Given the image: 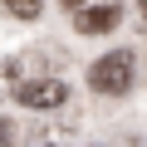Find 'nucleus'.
I'll return each instance as SVG.
<instances>
[{
	"label": "nucleus",
	"instance_id": "f03ea898",
	"mask_svg": "<svg viewBox=\"0 0 147 147\" xmlns=\"http://www.w3.org/2000/svg\"><path fill=\"white\" fill-rule=\"evenodd\" d=\"M15 98H20L25 108H34V113H54V108L69 103V88H64L59 79H25V84L15 88Z\"/></svg>",
	"mask_w": 147,
	"mask_h": 147
},
{
	"label": "nucleus",
	"instance_id": "6e6552de",
	"mask_svg": "<svg viewBox=\"0 0 147 147\" xmlns=\"http://www.w3.org/2000/svg\"><path fill=\"white\" fill-rule=\"evenodd\" d=\"M64 10H84V0H64Z\"/></svg>",
	"mask_w": 147,
	"mask_h": 147
},
{
	"label": "nucleus",
	"instance_id": "7ed1b4c3",
	"mask_svg": "<svg viewBox=\"0 0 147 147\" xmlns=\"http://www.w3.org/2000/svg\"><path fill=\"white\" fill-rule=\"evenodd\" d=\"M74 25H79V34H108L118 25V5H84Z\"/></svg>",
	"mask_w": 147,
	"mask_h": 147
},
{
	"label": "nucleus",
	"instance_id": "0eeeda50",
	"mask_svg": "<svg viewBox=\"0 0 147 147\" xmlns=\"http://www.w3.org/2000/svg\"><path fill=\"white\" fill-rule=\"evenodd\" d=\"M0 147H10V123L0 118Z\"/></svg>",
	"mask_w": 147,
	"mask_h": 147
},
{
	"label": "nucleus",
	"instance_id": "f257e3e1",
	"mask_svg": "<svg viewBox=\"0 0 147 147\" xmlns=\"http://www.w3.org/2000/svg\"><path fill=\"white\" fill-rule=\"evenodd\" d=\"M132 69H137V59L127 54V49H113V54H103V59H93V69H88V88L93 93H127L132 88Z\"/></svg>",
	"mask_w": 147,
	"mask_h": 147
},
{
	"label": "nucleus",
	"instance_id": "423d86ee",
	"mask_svg": "<svg viewBox=\"0 0 147 147\" xmlns=\"http://www.w3.org/2000/svg\"><path fill=\"white\" fill-rule=\"evenodd\" d=\"M10 74H15V64H10V59H0V98L10 93Z\"/></svg>",
	"mask_w": 147,
	"mask_h": 147
},
{
	"label": "nucleus",
	"instance_id": "1a4fd4ad",
	"mask_svg": "<svg viewBox=\"0 0 147 147\" xmlns=\"http://www.w3.org/2000/svg\"><path fill=\"white\" fill-rule=\"evenodd\" d=\"M142 10H147V0H142Z\"/></svg>",
	"mask_w": 147,
	"mask_h": 147
},
{
	"label": "nucleus",
	"instance_id": "39448f33",
	"mask_svg": "<svg viewBox=\"0 0 147 147\" xmlns=\"http://www.w3.org/2000/svg\"><path fill=\"white\" fill-rule=\"evenodd\" d=\"M5 10H10L15 20H39V15H44V0H5Z\"/></svg>",
	"mask_w": 147,
	"mask_h": 147
},
{
	"label": "nucleus",
	"instance_id": "20e7f679",
	"mask_svg": "<svg viewBox=\"0 0 147 147\" xmlns=\"http://www.w3.org/2000/svg\"><path fill=\"white\" fill-rule=\"evenodd\" d=\"M30 147H74V132L64 123H49V127H34L30 132Z\"/></svg>",
	"mask_w": 147,
	"mask_h": 147
}]
</instances>
